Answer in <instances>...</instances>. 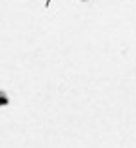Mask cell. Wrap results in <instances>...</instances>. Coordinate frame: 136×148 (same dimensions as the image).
Wrapping results in <instances>:
<instances>
[{
  "mask_svg": "<svg viewBox=\"0 0 136 148\" xmlns=\"http://www.w3.org/2000/svg\"><path fill=\"white\" fill-rule=\"evenodd\" d=\"M7 101H9L7 94H6L4 90H0V105H7Z\"/></svg>",
  "mask_w": 136,
  "mask_h": 148,
  "instance_id": "cell-1",
  "label": "cell"
}]
</instances>
